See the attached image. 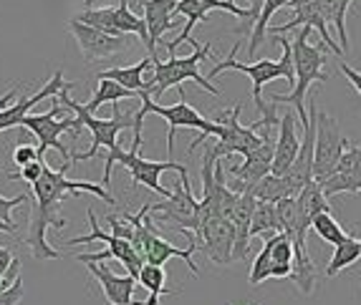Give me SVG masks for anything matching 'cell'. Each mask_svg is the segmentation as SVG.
<instances>
[{
	"label": "cell",
	"mask_w": 361,
	"mask_h": 305,
	"mask_svg": "<svg viewBox=\"0 0 361 305\" xmlns=\"http://www.w3.org/2000/svg\"><path fill=\"white\" fill-rule=\"evenodd\" d=\"M68 169L61 167L59 172L51 167H46L41 180L33 185V194H36V204L30 207V222H28V235H25V245L30 247L36 260H59L63 258V252H59L56 247H51V242L46 239L49 228L63 230L68 225L66 217L61 215V202L71 194H97L99 199H104L106 204H116V199L104 189L102 185L94 182H78L68 180Z\"/></svg>",
	"instance_id": "6da1fadb"
},
{
	"label": "cell",
	"mask_w": 361,
	"mask_h": 305,
	"mask_svg": "<svg viewBox=\"0 0 361 305\" xmlns=\"http://www.w3.org/2000/svg\"><path fill=\"white\" fill-rule=\"evenodd\" d=\"M273 43L276 46H281V51H283V56L278 61L273 58H263V61H255V63H240V61H235V54L240 51V43H235L233 51H230V56L225 61H220V63H215L210 71V78L220 76L223 71H240L245 73V76H250V84H253V101H255V108H258L260 119L253 121V129L258 132L260 126H265V129H271V126H276L278 121V114H276V104H268L263 99V86L268 84V81H276V78H283V81H288L290 89H293L295 84V71H293V54H290V41L283 36H271Z\"/></svg>",
	"instance_id": "7a4b0ae2"
},
{
	"label": "cell",
	"mask_w": 361,
	"mask_h": 305,
	"mask_svg": "<svg viewBox=\"0 0 361 305\" xmlns=\"http://www.w3.org/2000/svg\"><path fill=\"white\" fill-rule=\"evenodd\" d=\"M308 25H303L298 30V36L290 41V54H293V71H295V84L290 89V94H271V104H290V106L301 114V129L308 124L311 116L306 114V94L313 84H324L329 81V73H326V54L321 48L311 46L308 36H311Z\"/></svg>",
	"instance_id": "3957f363"
},
{
	"label": "cell",
	"mask_w": 361,
	"mask_h": 305,
	"mask_svg": "<svg viewBox=\"0 0 361 305\" xmlns=\"http://www.w3.org/2000/svg\"><path fill=\"white\" fill-rule=\"evenodd\" d=\"M190 43L195 46V51L185 58H177V56H169L167 61H152V76L145 78L147 84V94L152 96V101L162 99L164 91L169 89H182V81H195L197 86H202L205 91H210L212 96H220V89L210 84V78L202 76L200 66L202 61H207L212 56V46L205 43L200 46L197 41L190 38Z\"/></svg>",
	"instance_id": "277c9868"
},
{
	"label": "cell",
	"mask_w": 361,
	"mask_h": 305,
	"mask_svg": "<svg viewBox=\"0 0 361 305\" xmlns=\"http://www.w3.org/2000/svg\"><path fill=\"white\" fill-rule=\"evenodd\" d=\"M71 89H76V81H68L63 89H61V94L56 96L61 104H63V108H71L73 114L78 116V121H81V126L84 129H89L91 132V149L89 151H81V154H73V162H86V159H94V156L99 154V149H111V147H116V137H119L121 132H127V129H132L134 132V114L137 111H121L119 104H111L114 106V116L111 119H97L94 114H89L86 111L84 104L73 101L71 96Z\"/></svg>",
	"instance_id": "5b68a950"
},
{
	"label": "cell",
	"mask_w": 361,
	"mask_h": 305,
	"mask_svg": "<svg viewBox=\"0 0 361 305\" xmlns=\"http://www.w3.org/2000/svg\"><path fill=\"white\" fill-rule=\"evenodd\" d=\"M114 164H121V167L127 169L129 174H132L134 185H142L147 187V189L157 192L159 197H172V189H167V187L159 185V177H162V172H177V174H187V167L185 164H177V162H149V159H145L142 156V149H121L119 144L116 147H111V149L106 151V159H104V180H102V187H109V182H111V172H114Z\"/></svg>",
	"instance_id": "8992f818"
},
{
	"label": "cell",
	"mask_w": 361,
	"mask_h": 305,
	"mask_svg": "<svg viewBox=\"0 0 361 305\" xmlns=\"http://www.w3.org/2000/svg\"><path fill=\"white\" fill-rule=\"evenodd\" d=\"M149 215L154 225H172L177 232L187 235L190 245H197L200 230V199H195L190 187V174H180V182L172 189V197L164 202H149Z\"/></svg>",
	"instance_id": "52a82bcc"
},
{
	"label": "cell",
	"mask_w": 361,
	"mask_h": 305,
	"mask_svg": "<svg viewBox=\"0 0 361 305\" xmlns=\"http://www.w3.org/2000/svg\"><path fill=\"white\" fill-rule=\"evenodd\" d=\"M240 111H243V104H235L233 108H223V111H215L212 121L220 126V134H217V142L210 144L212 154L217 159H225V156H233V154H240L247 156L250 151H255L258 147H263V142L268 139V129L260 126L258 132H255L253 126L240 124Z\"/></svg>",
	"instance_id": "ba28073f"
},
{
	"label": "cell",
	"mask_w": 361,
	"mask_h": 305,
	"mask_svg": "<svg viewBox=\"0 0 361 305\" xmlns=\"http://www.w3.org/2000/svg\"><path fill=\"white\" fill-rule=\"evenodd\" d=\"M63 111V104L56 99L54 106L46 111V114H28L23 119V129H28V132H33L38 137V159L43 162V156H46V151L49 149H56L61 154V159H63V164L61 167L71 169L73 167V154L68 151V147L63 142H61V134L71 132L73 139H78V134H81V121H78V116H71V119H56V116Z\"/></svg>",
	"instance_id": "9c48e42d"
},
{
	"label": "cell",
	"mask_w": 361,
	"mask_h": 305,
	"mask_svg": "<svg viewBox=\"0 0 361 305\" xmlns=\"http://www.w3.org/2000/svg\"><path fill=\"white\" fill-rule=\"evenodd\" d=\"M346 147H349V139L341 134L338 121L326 111H319L316 114V142H313V180L319 185H324L336 174Z\"/></svg>",
	"instance_id": "30bf717a"
},
{
	"label": "cell",
	"mask_w": 361,
	"mask_h": 305,
	"mask_svg": "<svg viewBox=\"0 0 361 305\" xmlns=\"http://www.w3.org/2000/svg\"><path fill=\"white\" fill-rule=\"evenodd\" d=\"M210 11H225V13H230V15H235V18L245 20V25H243V28H238V33H243V30H250V28H253V23H255V18H258V13H255L253 8H240L235 0H180V3H177L175 15H177V18H180V15H185L187 23H185V28H182L180 36H177L172 43H167L169 56H177V46H182L185 41H190V38H192L195 25L205 23L207 13H210Z\"/></svg>",
	"instance_id": "8fae6325"
},
{
	"label": "cell",
	"mask_w": 361,
	"mask_h": 305,
	"mask_svg": "<svg viewBox=\"0 0 361 305\" xmlns=\"http://www.w3.org/2000/svg\"><path fill=\"white\" fill-rule=\"evenodd\" d=\"M68 33L76 41L78 51L84 56L86 63H94V61H106L114 58L119 54H127L132 48V38L129 36H109L104 30L91 28L86 23H78V20H68Z\"/></svg>",
	"instance_id": "7c38bea8"
},
{
	"label": "cell",
	"mask_w": 361,
	"mask_h": 305,
	"mask_svg": "<svg viewBox=\"0 0 361 305\" xmlns=\"http://www.w3.org/2000/svg\"><path fill=\"white\" fill-rule=\"evenodd\" d=\"M197 250L205 252V258L215 265H233L235 250V225L228 217H207L200 225L197 235Z\"/></svg>",
	"instance_id": "4fadbf2b"
},
{
	"label": "cell",
	"mask_w": 361,
	"mask_h": 305,
	"mask_svg": "<svg viewBox=\"0 0 361 305\" xmlns=\"http://www.w3.org/2000/svg\"><path fill=\"white\" fill-rule=\"evenodd\" d=\"M89 225H91V232L89 235H81V237H73V239H66L63 245H91V242H106V252L111 255V260H119L124 268H127L129 275L137 280L142 268H145V260L139 258V252L134 250V245L129 239H121V237H114L111 232H104L99 228L97 222V212L89 207Z\"/></svg>",
	"instance_id": "5bb4252c"
},
{
	"label": "cell",
	"mask_w": 361,
	"mask_h": 305,
	"mask_svg": "<svg viewBox=\"0 0 361 305\" xmlns=\"http://www.w3.org/2000/svg\"><path fill=\"white\" fill-rule=\"evenodd\" d=\"M290 8H293V18L283 25H271V28H268L271 36H286L288 30L308 25V28L319 30V36L324 38V46L329 48V51H334L336 56L343 54L341 46H338L331 33H329V25H326L324 15H321V11H319V0H290Z\"/></svg>",
	"instance_id": "9a60e30c"
},
{
	"label": "cell",
	"mask_w": 361,
	"mask_h": 305,
	"mask_svg": "<svg viewBox=\"0 0 361 305\" xmlns=\"http://www.w3.org/2000/svg\"><path fill=\"white\" fill-rule=\"evenodd\" d=\"M301 142L303 137H298V121L293 114H283L278 121V137H276V151H273V169L271 174L283 177L290 172V167L295 164L298 154H301Z\"/></svg>",
	"instance_id": "2e32d148"
},
{
	"label": "cell",
	"mask_w": 361,
	"mask_h": 305,
	"mask_svg": "<svg viewBox=\"0 0 361 305\" xmlns=\"http://www.w3.org/2000/svg\"><path fill=\"white\" fill-rule=\"evenodd\" d=\"M177 3L180 0H147L142 3V11H145V23L147 33H149V43H147V51H149V58L157 61V43L162 41V36L167 30H172L177 25Z\"/></svg>",
	"instance_id": "e0dca14e"
},
{
	"label": "cell",
	"mask_w": 361,
	"mask_h": 305,
	"mask_svg": "<svg viewBox=\"0 0 361 305\" xmlns=\"http://www.w3.org/2000/svg\"><path fill=\"white\" fill-rule=\"evenodd\" d=\"M68 81H63V71H54V76H51V81L43 89H38L33 96H23V99H18L16 104H11L8 108H3L0 111V132H6V129H13V126H23V119L30 114V108L36 106V104L41 101H49V99H54V96L61 94V89L66 86Z\"/></svg>",
	"instance_id": "ac0fdd59"
},
{
	"label": "cell",
	"mask_w": 361,
	"mask_h": 305,
	"mask_svg": "<svg viewBox=\"0 0 361 305\" xmlns=\"http://www.w3.org/2000/svg\"><path fill=\"white\" fill-rule=\"evenodd\" d=\"M326 197L338 194V192H351V194H359L361 192V144L349 142L346 151H343L338 169L331 180H326L321 185Z\"/></svg>",
	"instance_id": "d6986e66"
},
{
	"label": "cell",
	"mask_w": 361,
	"mask_h": 305,
	"mask_svg": "<svg viewBox=\"0 0 361 305\" xmlns=\"http://www.w3.org/2000/svg\"><path fill=\"white\" fill-rule=\"evenodd\" d=\"M86 268H89L91 275L97 278L99 287H102V293L109 305H145L134 300L137 280H134L132 275H116L106 265H99V263H89Z\"/></svg>",
	"instance_id": "ffe728a7"
},
{
	"label": "cell",
	"mask_w": 361,
	"mask_h": 305,
	"mask_svg": "<svg viewBox=\"0 0 361 305\" xmlns=\"http://www.w3.org/2000/svg\"><path fill=\"white\" fill-rule=\"evenodd\" d=\"M255 199L253 192H243L238 197V204L233 210V225H235V250H233V260H245L247 252H250V222H253V212H255Z\"/></svg>",
	"instance_id": "44dd1931"
},
{
	"label": "cell",
	"mask_w": 361,
	"mask_h": 305,
	"mask_svg": "<svg viewBox=\"0 0 361 305\" xmlns=\"http://www.w3.org/2000/svg\"><path fill=\"white\" fill-rule=\"evenodd\" d=\"M152 68V58H142L134 66H114L106 68V71H99L97 78L99 81H114V84L124 86V89L134 91V94H145L147 84H145V71Z\"/></svg>",
	"instance_id": "7402d4cb"
},
{
	"label": "cell",
	"mask_w": 361,
	"mask_h": 305,
	"mask_svg": "<svg viewBox=\"0 0 361 305\" xmlns=\"http://www.w3.org/2000/svg\"><path fill=\"white\" fill-rule=\"evenodd\" d=\"M354 0H319V11L324 15L326 25L334 28L341 38V51L349 54V30H346V13Z\"/></svg>",
	"instance_id": "603a6c76"
},
{
	"label": "cell",
	"mask_w": 361,
	"mask_h": 305,
	"mask_svg": "<svg viewBox=\"0 0 361 305\" xmlns=\"http://www.w3.org/2000/svg\"><path fill=\"white\" fill-rule=\"evenodd\" d=\"M295 202H298V215H301V222L303 225H308L311 228V220L319 212H331V207H329V197L324 194V189H321V185L316 180L308 182L306 189L295 197Z\"/></svg>",
	"instance_id": "cb8c5ba5"
},
{
	"label": "cell",
	"mask_w": 361,
	"mask_h": 305,
	"mask_svg": "<svg viewBox=\"0 0 361 305\" xmlns=\"http://www.w3.org/2000/svg\"><path fill=\"white\" fill-rule=\"evenodd\" d=\"M286 6H290V0H263L258 18H255L253 28H250V43H247V56H250V58L258 54V46L263 43L265 33H268V28H271V18Z\"/></svg>",
	"instance_id": "d4e9b609"
},
{
	"label": "cell",
	"mask_w": 361,
	"mask_h": 305,
	"mask_svg": "<svg viewBox=\"0 0 361 305\" xmlns=\"http://www.w3.org/2000/svg\"><path fill=\"white\" fill-rule=\"evenodd\" d=\"M137 282L149 293V300L145 305H159L162 295H177L175 290L167 287V273H164V268H157V265H145L142 273H139Z\"/></svg>",
	"instance_id": "484cf974"
},
{
	"label": "cell",
	"mask_w": 361,
	"mask_h": 305,
	"mask_svg": "<svg viewBox=\"0 0 361 305\" xmlns=\"http://www.w3.org/2000/svg\"><path fill=\"white\" fill-rule=\"evenodd\" d=\"M359 258H361L359 239L349 235V237L343 239V242H338V245L334 247L331 260H329V265H326V278H336L341 270L351 268V265H354Z\"/></svg>",
	"instance_id": "4316f807"
},
{
	"label": "cell",
	"mask_w": 361,
	"mask_h": 305,
	"mask_svg": "<svg viewBox=\"0 0 361 305\" xmlns=\"http://www.w3.org/2000/svg\"><path fill=\"white\" fill-rule=\"evenodd\" d=\"M278 212L273 202H258L253 212V222H250V237H273L278 235Z\"/></svg>",
	"instance_id": "83f0119b"
},
{
	"label": "cell",
	"mask_w": 361,
	"mask_h": 305,
	"mask_svg": "<svg viewBox=\"0 0 361 305\" xmlns=\"http://www.w3.org/2000/svg\"><path fill=\"white\" fill-rule=\"evenodd\" d=\"M124 99H139V94H134V91L124 89V86L114 84V81H99L97 94L91 96V101L84 104V106H86L89 114H94L99 106H104V104H119V101H124Z\"/></svg>",
	"instance_id": "f1b7e54d"
},
{
	"label": "cell",
	"mask_w": 361,
	"mask_h": 305,
	"mask_svg": "<svg viewBox=\"0 0 361 305\" xmlns=\"http://www.w3.org/2000/svg\"><path fill=\"white\" fill-rule=\"evenodd\" d=\"M311 230L319 235L321 239H326V242H329V245H334V247L349 237V232L341 228V222L334 220L331 212H319V215L311 220Z\"/></svg>",
	"instance_id": "f546056e"
},
{
	"label": "cell",
	"mask_w": 361,
	"mask_h": 305,
	"mask_svg": "<svg viewBox=\"0 0 361 305\" xmlns=\"http://www.w3.org/2000/svg\"><path fill=\"white\" fill-rule=\"evenodd\" d=\"M253 194L258 202H281V199H288V187H286L283 177H276V174H268L258 185L253 187Z\"/></svg>",
	"instance_id": "4dcf8cb0"
},
{
	"label": "cell",
	"mask_w": 361,
	"mask_h": 305,
	"mask_svg": "<svg viewBox=\"0 0 361 305\" xmlns=\"http://www.w3.org/2000/svg\"><path fill=\"white\" fill-rule=\"evenodd\" d=\"M265 280H271V247H268V242H263L253 265H250V273H247V282L253 287L263 285Z\"/></svg>",
	"instance_id": "1f68e13d"
},
{
	"label": "cell",
	"mask_w": 361,
	"mask_h": 305,
	"mask_svg": "<svg viewBox=\"0 0 361 305\" xmlns=\"http://www.w3.org/2000/svg\"><path fill=\"white\" fill-rule=\"evenodd\" d=\"M20 129H23V126H20ZM36 159H38V147L25 144V129H23V134H20V139H18V147L13 149V164H16V167H25V164L36 162Z\"/></svg>",
	"instance_id": "d6a6232c"
},
{
	"label": "cell",
	"mask_w": 361,
	"mask_h": 305,
	"mask_svg": "<svg viewBox=\"0 0 361 305\" xmlns=\"http://www.w3.org/2000/svg\"><path fill=\"white\" fill-rule=\"evenodd\" d=\"M46 167H49V164L36 159V162L25 164V167H18V172L8 174V180H23V182H28V185H36L43 177V172H46Z\"/></svg>",
	"instance_id": "836d02e7"
},
{
	"label": "cell",
	"mask_w": 361,
	"mask_h": 305,
	"mask_svg": "<svg viewBox=\"0 0 361 305\" xmlns=\"http://www.w3.org/2000/svg\"><path fill=\"white\" fill-rule=\"evenodd\" d=\"M23 295H25L23 278L18 275L16 280H13V285L8 287V290H3V293H0V305H20Z\"/></svg>",
	"instance_id": "e575fe53"
},
{
	"label": "cell",
	"mask_w": 361,
	"mask_h": 305,
	"mask_svg": "<svg viewBox=\"0 0 361 305\" xmlns=\"http://www.w3.org/2000/svg\"><path fill=\"white\" fill-rule=\"evenodd\" d=\"M0 169H3V164H0ZM23 202H28V194H18V197H13V199L0 197V217H3L6 222H11V225H16V220L11 217V212Z\"/></svg>",
	"instance_id": "d590c367"
},
{
	"label": "cell",
	"mask_w": 361,
	"mask_h": 305,
	"mask_svg": "<svg viewBox=\"0 0 361 305\" xmlns=\"http://www.w3.org/2000/svg\"><path fill=\"white\" fill-rule=\"evenodd\" d=\"M16 255H13V250H8V247H0V280L11 273V268H13V263H16Z\"/></svg>",
	"instance_id": "8d00e7d4"
},
{
	"label": "cell",
	"mask_w": 361,
	"mask_h": 305,
	"mask_svg": "<svg viewBox=\"0 0 361 305\" xmlns=\"http://www.w3.org/2000/svg\"><path fill=\"white\" fill-rule=\"evenodd\" d=\"M338 66H341V73H343V76L349 78V84L354 86V89L361 94V73L356 71V68H351L349 63H343V61H341V63H338Z\"/></svg>",
	"instance_id": "74e56055"
},
{
	"label": "cell",
	"mask_w": 361,
	"mask_h": 305,
	"mask_svg": "<svg viewBox=\"0 0 361 305\" xmlns=\"http://www.w3.org/2000/svg\"><path fill=\"white\" fill-rule=\"evenodd\" d=\"M16 96H18V91H16V89L6 91V94L0 96V111H3V108H8V104H13V99H16Z\"/></svg>",
	"instance_id": "f35d334b"
},
{
	"label": "cell",
	"mask_w": 361,
	"mask_h": 305,
	"mask_svg": "<svg viewBox=\"0 0 361 305\" xmlns=\"http://www.w3.org/2000/svg\"><path fill=\"white\" fill-rule=\"evenodd\" d=\"M16 230H18V225H11V222H6L3 217H0V232L16 235Z\"/></svg>",
	"instance_id": "ab89813d"
},
{
	"label": "cell",
	"mask_w": 361,
	"mask_h": 305,
	"mask_svg": "<svg viewBox=\"0 0 361 305\" xmlns=\"http://www.w3.org/2000/svg\"><path fill=\"white\" fill-rule=\"evenodd\" d=\"M84 3H86V6H91V3H97V0H84Z\"/></svg>",
	"instance_id": "60d3db41"
},
{
	"label": "cell",
	"mask_w": 361,
	"mask_h": 305,
	"mask_svg": "<svg viewBox=\"0 0 361 305\" xmlns=\"http://www.w3.org/2000/svg\"><path fill=\"white\" fill-rule=\"evenodd\" d=\"M142 3H147V0H139V6H142Z\"/></svg>",
	"instance_id": "b9f144b4"
},
{
	"label": "cell",
	"mask_w": 361,
	"mask_h": 305,
	"mask_svg": "<svg viewBox=\"0 0 361 305\" xmlns=\"http://www.w3.org/2000/svg\"><path fill=\"white\" fill-rule=\"evenodd\" d=\"M359 250H361V239H359Z\"/></svg>",
	"instance_id": "7bdbcfd3"
},
{
	"label": "cell",
	"mask_w": 361,
	"mask_h": 305,
	"mask_svg": "<svg viewBox=\"0 0 361 305\" xmlns=\"http://www.w3.org/2000/svg\"><path fill=\"white\" fill-rule=\"evenodd\" d=\"M245 305H253V303H245Z\"/></svg>",
	"instance_id": "ee69618b"
}]
</instances>
